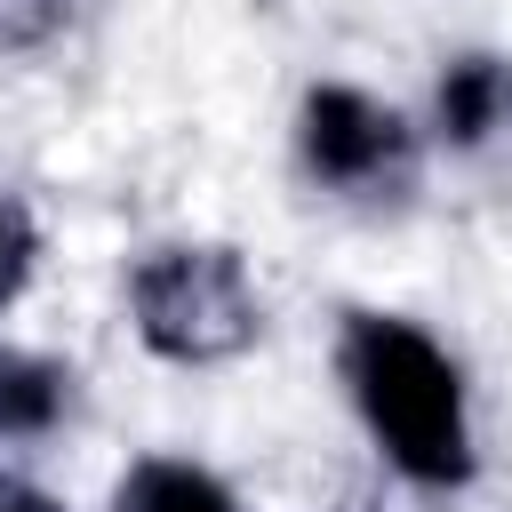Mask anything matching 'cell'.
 <instances>
[{"instance_id": "52a82bcc", "label": "cell", "mask_w": 512, "mask_h": 512, "mask_svg": "<svg viewBox=\"0 0 512 512\" xmlns=\"http://www.w3.org/2000/svg\"><path fill=\"white\" fill-rule=\"evenodd\" d=\"M24 272H32V216L16 192H0V304L24 288Z\"/></svg>"}, {"instance_id": "7a4b0ae2", "label": "cell", "mask_w": 512, "mask_h": 512, "mask_svg": "<svg viewBox=\"0 0 512 512\" xmlns=\"http://www.w3.org/2000/svg\"><path fill=\"white\" fill-rule=\"evenodd\" d=\"M136 328L168 360H224L256 336V288L232 248H160L136 280Z\"/></svg>"}, {"instance_id": "ba28073f", "label": "cell", "mask_w": 512, "mask_h": 512, "mask_svg": "<svg viewBox=\"0 0 512 512\" xmlns=\"http://www.w3.org/2000/svg\"><path fill=\"white\" fill-rule=\"evenodd\" d=\"M0 512H56L40 488H24V480H0Z\"/></svg>"}, {"instance_id": "6da1fadb", "label": "cell", "mask_w": 512, "mask_h": 512, "mask_svg": "<svg viewBox=\"0 0 512 512\" xmlns=\"http://www.w3.org/2000/svg\"><path fill=\"white\" fill-rule=\"evenodd\" d=\"M344 376L360 392V416L376 424L384 456L408 472V480H464L472 472V432H464V384L448 368V352L408 328V320H376L360 312L352 336H344Z\"/></svg>"}, {"instance_id": "3957f363", "label": "cell", "mask_w": 512, "mask_h": 512, "mask_svg": "<svg viewBox=\"0 0 512 512\" xmlns=\"http://www.w3.org/2000/svg\"><path fill=\"white\" fill-rule=\"evenodd\" d=\"M304 152H312V168L328 184H376V176H392L408 160V136H400V120L376 96H360V88H312V104H304Z\"/></svg>"}, {"instance_id": "277c9868", "label": "cell", "mask_w": 512, "mask_h": 512, "mask_svg": "<svg viewBox=\"0 0 512 512\" xmlns=\"http://www.w3.org/2000/svg\"><path fill=\"white\" fill-rule=\"evenodd\" d=\"M64 392L72 376L56 360H32V352H0V432H48L64 416Z\"/></svg>"}, {"instance_id": "5b68a950", "label": "cell", "mask_w": 512, "mask_h": 512, "mask_svg": "<svg viewBox=\"0 0 512 512\" xmlns=\"http://www.w3.org/2000/svg\"><path fill=\"white\" fill-rule=\"evenodd\" d=\"M504 104H512V80H504L488 56L456 64V72L440 80V128H448L456 144H480V136L504 120Z\"/></svg>"}, {"instance_id": "8992f818", "label": "cell", "mask_w": 512, "mask_h": 512, "mask_svg": "<svg viewBox=\"0 0 512 512\" xmlns=\"http://www.w3.org/2000/svg\"><path fill=\"white\" fill-rule=\"evenodd\" d=\"M120 512H232V504L192 464H136L128 488H120Z\"/></svg>"}]
</instances>
